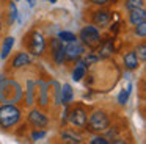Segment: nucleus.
<instances>
[{
  "label": "nucleus",
  "mask_w": 146,
  "mask_h": 144,
  "mask_svg": "<svg viewBox=\"0 0 146 144\" xmlns=\"http://www.w3.org/2000/svg\"><path fill=\"white\" fill-rule=\"evenodd\" d=\"M72 88H71V85L64 83L63 88H61V103H64V105H68V103L72 102Z\"/></svg>",
  "instance_id": "obj_16"
},
{
  "label": "nucleus",
  "mask_w": 146,
  "mask_h": 144,
  "mask_svg": "<svg viewBox=\"0 0 146 144\" xmlns=\"http://www.w3.org/2000/svg\"><path fill=\"white\" fill-rule=\"evenodd\" d=\"M98 59H99L98 56H94V55H88V56L85 58V64H91V63H96Z\"/></svg>",
  "instance_id": "obj_30"
},
{
  "label": "nucleus",
  "mask_w": 146,
  "mask_h": 144,
  "mask_svg": "<svg viewBox=\"0 0 146 144\" xmlns=\"http://www.w3.org/2000/svg\"><path fill=\"white\" fill-rule=\"evenodd\" d=\"M111 52H113V44H111V42L102 44V42H101V52H99V55H101L102 58H107V56H110Z\"/></svg>",
  "instance_id": "obj_18"
},
{
  "label": "nucleus",
  "mask_w": 146,
  "mask_h": 144,
  "mask_svg": "<svg viewBox=\"0 0 146 144\" xmlns=\"http://www.w3.org/2000/svg\"><path fill=\"white\" fill-rule=\"evenodd\" d=\"M90 143L91 144H108V139H105V138H102V136H94Z\"/></svg>",
  "instance_id": "obj_28"
},
{
  "label": "nucleus",
  "mask_w": 146,
  "mask_h": 144,
  "mask_svg": "<svg viewBox=\"0 0 146 144\" xmlns=\"http://www.w3.org/2000/svg\"><path fill=\"white\" fill-rule=\"evenodd\" d=\"M80 39L90 49H96V47L101 46V33L93 25H86V27H83L80 30Z\"/></svg>",
  "instance_id": "obj_3"
},
{
  "label": "nucleus",
  "mask_w": 146,
  "mask_h": 144,
  "mask_svg": "<svg viewBox=\"0 0 146 144\" xmlns=\"http://www.w3.org/2000/svg\"><path fill=\"white\" fill-rule=\"evenodd\" d=\"M61 138H63V141H66V143H80V136H77L72 131H68V130H64L63 133H61Z\"/></svg>",
  "instance_id": "obj_19"
},
{
  "label": "nucleus",
  "mask_w": 146,
  "mask_h": 144,
  "mask_svg": "<svg viewBox=\"0 0 146 144\" xmlns=\"http://www.w3.org/2000/svg\"><path fill=\"white\" fill-rule=\"evenodd\" d=\"M29 122L32 125H35V127L41 128V127H46L49 122V119L46 118V114H42L41 111H38V110H32L29 114Z\"/></svg>",
  "instance_id": "obj_9"
},
{
  "label": "nucleus",
  "mask_w": 146,
  "mask_h": 144,
  "mask_svg": "<svg viewBox=\"0 0 146 144\" xmlns=\"http://www.w3.org/2000/svg\"><path fill=\"white\" fill-rule=\"evenodd\" d=\"M16 20H17V6L14 2H11L10 3V19H8V24L13 25Z\"/></svg>",
  "instance_id": "obj_20"
},
{
  "label": "nucleus",
  "mask_w": 146,
  "mask_h": 144,
  "mask_svg": "<svg viewBox=\"0 0 146 144\" xmlns=\"http://www.w3.org/2000/svg\"><path fill=\"white\" fill-rule=\"evenodd\" d=\"M85 72H86V64L85 61H79L76 64V69L72 72V80L74 81H80L82 77H85Z\"/></svg>",
  "instance_id": "obj_15"
},
{
  "label": "nucleus",
  "mask_w": 146,
  "mask_h": 144,
  "mask_svg": "<svg viewBox=\"0 0 146 144\" xmlns=\"http://www.w3.org/2000/svg\"><path fill=\"white\" fill-rule=\"evenodd\" d=\"M27 49L33 53V55H41L46 49V41L39 31H32L27 38Z\"/></svg>",
  "instance_id": "obj_5"
},
{
  "label": "nucleus",
  "mask_w": 146,
  "mask_h": 144,
  "mask_svg": "<svg viewBox=\"0 0 146 144\" xmlns=\"http://www.w3.org/2000/svg\"><path fill=\"white\" fill-rule=\"evenodd\" d=\"M21 94H22V89L16 81H0V102H17L21 99Z\"/></svg>",
  "instance_id": "obj_2"
},
{
  "label": "nucleus",
  "mask_w": 146,
  "mask_h": 144,
  "mask_svg": "<svg viewBox=\"0 0 146 144\" xmlns=\"http://www.w3.org/2000/svg\"><path fill=\"white\" fill-rule=\"evenodd\" d=\"M135 55H137V58H140V61H145L146 59V46L145 44H140L138 47H137V52H135Z\"/></svg>",
  "instance_id": "obj_24"
},
{
  "label": "nucleus",
  "mask_w": 146,
  "mask_h": 144,
  "mask_svg": "<svg viewBox=\"0 0 146 144\" xmlns=\"http://www.w3.org/2000/svg\"><path fill=\"white\" fill-rule=\"evenodd\" d=\"M146 20V11L143 8H133L129 9V22L132 25H137L140 22H145Z\"/></svg>",
  "instance_id": "obj_11"
},
{
  "label": "nucleus",
  "mask_w": 146,
  "mask_h": 144,
  "mask_svg": "<svg viewBox=\"0 0 146 144\" xmlns=\"http://www.w3.org/2000/svg\"><path fill=\"white\" fill-rule=\"evenodd\" d=\"M41 105H47V89H46V86L41 88Z\"/></svg>",
  "instance_id": "obj_29"
},
{
  "label": "nucleus",
  "mask_w": 146,
  "mask_h": 144,
  "mask_svg": "<svg viewBox=\"0 0 146 144\" xmlns=\"http://www.w3.org/2000/svg\"><path fill=\"white\" fill-rule=\"evenodd\" d=\"M55 2H57V0H50V3H55Z\"/></svg>",
  "instance_id": "obj_32"
},
{
  "label": "nucleus",
  "mask_w": 146,
  "mask_h": 144,
  "mask_svg": "<svg viewBox=\"0 0 146 144\" xmlns=\"http://www.w3.org/2000/svg\"><path fill=\"white\" fill-rule=\"evenodd\" d=\"M86 124H88V128L91 131H104L110 125V119L104 111L98 110L90 116V119H86Z\"/></svg>",
  "instance_id": "obj_4"
},
{
  "label": "nucleus",
  "mask_w": 146,
  "mask_h": 144,
  "mask_svg": "<svg viewBox=\"0 0 146 144\" xmlns=\"http://www.w3.org/2000/svg\"><path fill=\"white\" fill-rule=\"evenodd\" d=\"M13 46H14V38H13V36L5 38L3 46H2V53H0V58H2V59H7V56L10 55V52H11V49H13Z\"/></svg>",
  "instance_id": "obj_14"
},
{
  "label": "nucleus",
  "mask_w": 146,
  "mask_h": 144,
  "mask_svg": "<svg viewBox=\"0 0 146 144\" xmlns=\"http://www.w3.org/2000/svg\"><path fill=\"white\" fill-rule=\"evenodd\" d=\"M0 30H2V22H0Z\"/></svg>",
  "instance_id": "obj_33"
},
{
  "label": "nucleus",
  "mask_w": 146,
  "mask_h": 144,
  "mask_svg": "<svg viewBox=\"0 0 146 144\" xmlns=\"http://www.w3.org/2000/svg\"><path fill=\"white\" fill-rule=\"evenodd\" d=\"M46 135H47V133H46L44 130H41V131H33V133H32V139H33V141L42 139V138H44Z\"/></svg>",
  "instance_id": "obj_27"
},
{
  "label": "nucleus",
  "mask_w": 146,
  "mask_h": 144,
  "mask_svg": "<svg viewBox=\"0 0 146 144\" xmlns=\"http://www.w3.org/2000/svg\"><path fill=\"white\" fill-rule=\"evenodd\" d=\"M35 83L29 81V88H27V105H32L33 103V92H35Z\"/></svg>",
  "instance_id": "obj_22"
},
{
  "label": "nucleus",
  "mask_w": 146,
  "mask_h": 144,
  "mask_svg": "<svg viewBox=\"0 0 146 144\" xmlns=\"http://www.w3.org/2000/svg\"><path fill=\"white\" fill-rule=\"evenodd\" d=\"M135 33L138 34L140 38H145L146 36V24H145V22H140V24L135 25Z\"/></svg>",
  "instance_id": "obj_25"
},
{
  "label": "nucleus",
  "mask_w": 146,
  "mask_h": 144,
  "mask_svg": "<svg viewBox=\"0 0 146 144\" xmlns=\"http://www.w3.org/2000/svg\"><path fill=\"white\" fill-rule=\"evenodd\" d=\"M50 47H52V56H54L55 63L57 64H63L64 61V46H63V41L60 38H55V39L50 41Z\"/></svg>",
  "instance_id": "obj_6"
},
{
  "label": "nucleus",
  "mask_w": 146,
  "mask_h": 144,
  "mask_svg": "<svg viewBox=\"0 0 146 144\" xmlns=\"http://www.w3.org/2000/svg\"><path fill=\"white\" fill-rule=\"evenodd\" d=\"M143 0H126V8L133 9V8H143Z\"/></svg>",
  "instance_id": "obj_23"
},
{
  "label": "nucleus",
  "mask_w": 146,
  "mask_h": 144,
  "mask_svg": "<svg viewBox=\"0 0 146 144\" xmlns=\"http://www.w3.org/2000/svg\"><path fill=\"white\" fill-rule=\"evenodd\" d=\"M30 56H29V53H25V52H21V53H17L16 56H14V59H13V67L14 69H17V67H22V66H25V64H30Z\"/></svg>",
  "instance_id": "obj_12"
},
{
  "label": "nucleus",
  "mask_w": 146,
  "mask_h": 144,
  "mask_svg": "<svg viewBox=\"0 0 146 144\" xmlns=\"http://www.w3.org/2000/svg\"><path fill=\"white\" fill-rule=\"evenodd\" d=\"M58 38H60L63 42H72V41H77V36L74 33H69V31H61Z\"/></svg>",
  "instance_id": "obj_21"
},
{
  "label": "nucleus",
  "mask_w": 146,
  "mask_h": 144,
  "mask_svg": "<svg viewBox=\"0 0 146 144\" xmlns=\"http://www.w3.org/2000/svg\"><path fill=\"white\" fill-rule=\"evenodd\" d=\"M124 64H126V67L129 71H133V69L138 67V58H137L135 52L126 53V56H124Z\"/></svg>",
  "instance_id": "obj_13"
},
{
  "label": "nucleus",
  "mask_w": 146,
  "mask_h": 144,
  "mask_svg": "<svg viewBox=\"0 0 146 144\" xmlns=\"http://www.w3.org/2000/svg\"><path fill=\"white\" fill-rule=\"evenodd\" d=\"M130 89H132V85H129L127 89H123L119 92V96H118V103H119V105H126V103H127L129 96H130Z\"/></svg>",
  "instance_id": "obj_17"
},
{
  "label": "nucleus",
  "mask_w": 146,
  "mask_h": 144,
  "mask_svg": "<svg viewBox=\"0 0 146 144\" xmlns=\"http://www.w3.org/2000/svg\"><path fill=\"white\" fill-rule=\"evenodd\" d=\"M86 113L82 106H76L69 114V121L72 122L76 127H86Z\"/></svg>",
  "instance_id": "obj_7"
},
{
  "label": "nucleus",
  "mask_w": 146,
  "mask_h": 144,
  "mask_svg": "<svg viewBox=\"0 0 146 144\" xmlns=\"http://www.w3.org/2000/svg\"><path fill=\"white\" fill-rule=\"evenodd\" d=\"M110 19H111V13L104 11V9L93 13V22H94V25H98V27H105V25H108Z\"/></svg>",
  "instance_id": "obj_10"
},
{
  "label": "nucleus",
  "mask_w": 146,
  "mask_h": 144,
  "mask_svg": "<svg viewBox=\"0 0 146 144\" xmlns=\"http://www.w3.org/2000/svg\"><path fill=\"white\" fill-rule=\"evenodd\" d=\"M27 2H29V5H30V6H35L36 0H27Z\"/></svg>",
  "instance_id": "obj_31"
},
{
  "label": "nucleus",
  "mask_w": 146,
  "mask_h": 144,
  "mask_svg": "<svg viewBox=\"0 0 146 144\" xmlns=\"http://www.w3.org/2000/svg\"><path fill=\"white\" fill-rule=\"evenodd\" d=\"M82 53H83V47L77 41L68 42V46H64V58L66 59H77L80 58Z\"/></svg>",
  "instance_id": "obj_8"
},
{
  "label": "nucleus",
  "mask_w": 146,
  "mask_h": 144,
  "mask_svg": "<svg viewBox=\"0 0 146 144\" xmlns=\"http://www.w3.org/2000/svg\"><path fill=\"white\" fill-rule=\"evenodd\" d=\"M16 2H19V0H16Z\"/></svg>",
  "instance_id": "obj_34"
},
{
  "label": "nucleus",
  "mask_w": 146,
  "mask_h": 144,
  "mask_svg": "<svg viewBox=\"0 0 146 144\" xmlns=\"http://www.w3.org/2000/svg\"><path fill=\"white\" fill-rule=\"evenodd\" d=\"M21 121V110L16 105L11 103H5L0 106V127L8 130L17 125Z\"/></svg>",
  "instance_id": "obj_1"
},
{
  "label": "nucleus",
  "mask_w": 146,
  "mask_h": 144,
  "mask_svg": "<svg viewBox=\"0 0 146 144\" xmlns=\"http://www.w3.org/2000/svg\"><path fill=\"white\" fill-rule=\"evenodd\" d=\"M88 2L93 3V5L104 6V5H108V3H115V2H118V0H88Z\"/></svg>",
  "instance_id": "obj_26"
}]
</instances>
